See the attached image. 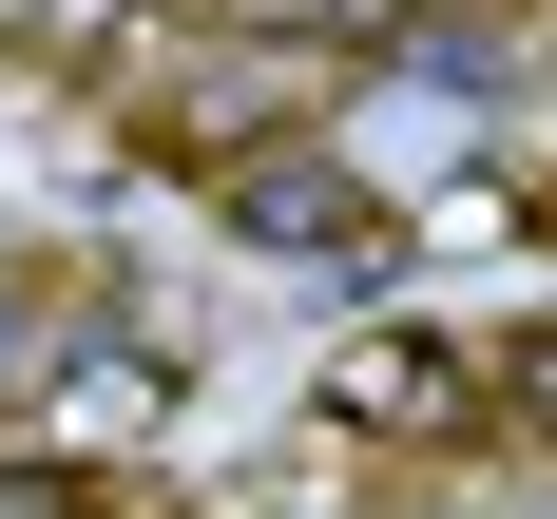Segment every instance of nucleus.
I'll return each mask as SVG.
<instances>
[{"mask_svg": "<svg viewBox=\"0 0 557 519\" xmlns=\"http://www.w3.org/2000/svg\"><path fill=\"white\" fill-rule=\"evenodd\" d=\"M308 404H327L346 443H461V423H481V385H461V346H443V328H346Z\"/></svg>", "mask_w": 557, "mask_h": 519, "instance_id": "nucleus-2", "label": "nucleus"}, {"mask_svg": "<svg viewBox=\"0 0 557 519\" xmlns=\"http://www.w3.org/2000/svg\"><path fill=\"white\" fill-rule=\"evenodd\" d=\"M20 404H58V443H135V423L173 404V366H154V346H77V328H58Z\"/></svg>", "mask_w": 557, "mask_h": 519, "instance_id": "nucleus-3", "label": "nucleus"}, {"mask_svg": "<svg viewBox=\"0 0 557 519\" xmlns=\"http://www.w3.org/2000/svg\"><path fill=\"white\" fill-rule=\"evenodd\" d=\"M212 212L250 231V250H308V270H366V250H385V193H366L346 155H308V135H288V155H231Z\"/></svg>", "mask_w": 557, "mask_h": 519, "instance_id": "nucleus-1", "label": "nucleus"}, {"mask_svg": "<svg viewBox=\"0 0 557 519\" xmlns=\"http://www.w3.org/2000/svg\"><path fill=\"white\" fill-rule=\"evenodd\" d=\"M39 346H58V328H39V270H0V404L39 385Z\"/></svg>", "mask_w": 557, "mask_h": 519, "instance_id": "nucleus-4", "label": "nucleus"}, {"mask_svg": "<svg viewBox=\"0 0 557 519\" xmlns=\"http://www.w3.org/2000/svg\"><path fill=\"white\" fill-rule=\"evenodd\" d=\"M0 77H20V20H0Z\"/></svg>", "mask_w": 557, "mask_h": 519, "instance_id": "nucleus-5", "label": "nucleus"}]
</instances>
